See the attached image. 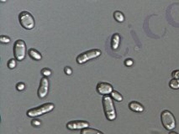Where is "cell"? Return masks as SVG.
Here are the masks:
<instances>
[{
    "mask_svg": "<svg viewBox=\"0 0 179 134\" xmlns=\"http://www.w3.org/2000/svg\"><path fill=\"white\" fill-rule=\"evenodd\" d=\"M100 56H101V51L98 49H94V50H88V51L80 54L79 56L77 57L76 60H77V63L78 65H83L88 60L98 58Z\"/></svg>",
    "mask_w": 179,
    "mask_h": 134,
    "instance_id": "277c9868",
    "label": "cell"
},
{
    "mask_svg": "<svg viewBox=\"0 0 179 134\" xmlns=\"http://www.w3.org/2000/svg\"><path fill=\"white\" fill-rule=\"evenodd\" d=\"M129 108L135 112H142L144 111V106L137 101H131L129 103Z\"/></svg>",
    "mask_w": 179,
    "mask_h": 134,
    "instance_id": "30bf717a",
    "label": "cell"
},
{
    "mask_svg": "<svg viewBox=\"0 0 179 134\" xmlns=\"http://www.w3.org/2000/svg\"><path fill=\"white\" fill-rule=\"evenodd\" d=\"M110 95L111 97L113 98V99H114L115 100H117V101H122L123 100L122 95H121L120 93H119L118 92H116V91H113V92L111 93Z\"/></svg>",
    "mask_w": 179,
    "mask_h": 134,
    "instance_id": "9a60e30c",
    "label": "cell"
},
{
    "mask_svg": "<svg viewBox=\"0 0 179 134\" xmlns=\"http://www.w3.org/2000/svg\"><path fill=\"white\" fill-rule=\"evenodd\" d=\"M133 64L134 61L131 60V59H127V60L125 61V65H127V66H131Z\"/></svg>",
    "mask_w": 179,
    "mask_h": 134,
    "instance_id": "cb8c5ba5",
    "label": "cell"
},
{
    "mask_svg": "<svg viewBox=\"0 0 179 134\" xmlns=\"http://www.w3.org/2000/svg\"><path fill=\"white\" fill-rule=\"evenodd\" d=\"M169 87L172 88V89L177 90L179 89V80L178 79H172L171 80V81L169 82Z\"/></svg>",
    "mask_w": 179,
    "mask_h": 134,
    "instance_id": "2e32d148",
    "label": "cell"
},
{
    "mask_svg": "<svg viewBox=\"0 0 179 134\" xmlns=\"http://www.w3.org/2000/svg\"><path fill=\"white\" fill-rule=\"evenodd\" d=\"M81 134H103V133L102 132L97 130V129L87 127V128L83 129V130L81 131Z\"/></svg>",
    "mask_w": 179,
    "mask_h": 134,
    "instance_id": "4fadbf2b",
    "label": "cell"
},
{
    "mask_svg": "<svg viewBox=\"0 0 179 134\" xmlns=\"http://www.w3.org/2000/svg\"><path fill=\"white\" fill-rule=\"evenodd\" d=\"M172 77H173L174 79H178L179 80V70H177L172 71Z\"/></svg>",
    "mask_w": 179,
    "mask_h": 134,
    "instance_id": "603a6c76",
    "label": "cell"
},
{
    "mask_svg": "<svg viewBox=\"0 0 179 134\" xmlns=\"http://www.w3.org/2000/svg\"><path fill=\"white\" fill-rule=\"evenodd\" d=\"M114 18L115 19V20H116V21H118V22H119V23L124 22V20H125V16H124L123 13H121L120 11L114 12Z\"/></svg>",
    "mask_w": 179,
    "mask_h": 134,
    "instance_id": "5bb4252c",
    "label": "cell"
},
{
    "mask_svg": "<svg viewBox=\"0 0 179 134\" xmlns=\"http://www.w3.org/2000/svg\"><path fill=\"white\" fill-rule=\"evenodd\" d=\"M64 71H65V73L67 74V75H71V74H72V70H71V67H69V66L65 67Z\"/></svg>",
    "mask_w": 179,
    "mask_h": 134,
    "instance_id": "7402d4cb",
    "label": "cell"
},
{
    "mask_svg": "<svg viewBox=\"0 0 179 134\" xmlns=\"http://www.w3.org/2000/svg\"><path fill=\"white\" fill-rule=\"evenodd\" d=\"M40 124H41L40 121L37 120V119H34L31 122V125L34 126V127H39V126H40Z\"/></svg>",
    "mask_w": 179,
    "mask_h": 134,
    "instance_id": "44dd1931",
    "label": "cell"
},
{
    "mask_svg": "<svg viewBox=\"0 0 179 134\" xmlns=\"http://www.w3.org/2000/svg\"><path fill=\"white\" fill-rule=\"evenodd\" d=\"M14 56L16 60L21 61L25 58L26 45L22 39H18L14 45Z\"/></svg>",
    "mask_w": 179,
    "mask_h": 134,
    "instance_id": "5b68a950",
    "label": "cell"
},
{
    "mask_svg": "<svg viewBox=\"0 0 179 134\" xmlns=\"http://www.w3.org/2000/svg\"><path fill=\"white\" fill-rule=\"evenodd\" d=\"M97 92L100 94V95H108V94H111L113 91H114V88L112 87V85H110L109 83H107V82H99V83L97 85Z\"/></svg>",
    "mask_w": 179,
    "mask_h": 134,
    "instance_id": "9c48e42d",
    "label": "cell"
},
{
    "mask_svg": "<svg viewBox=\"0 0 179 134\" xmlns=\"http://www.w3.org/2000/svg\"><path fill=\"white\" fill-rule=\"evenodd\" d=\"M25 83H23V82H19V83L16 85V89H17L19 92H22V91L25 90Z\"/></svg>",
    "mask_w": 179,
    "mask_h": 134,
    "instance_id": "d6986e66",
    "label": "cell"
},
{
    "mask_svg": "<svg viewBox=\"0 0 179 134\" xmlns=\"http://www.w3.org/2000/svg\"><path fill=\"white\" fill-rule=\"evenodd\" d=\"M28 54L32 60H40L42 59L41 54H40L39 51H37L36 50L33 49V48H31V49H30V50H28Z\"/></svg>",
    "mask_w": 179,
    "mask_h": 134,
    "instance_id": "7c38bea8",
    "label": "cell"
},
{
    "mask_svg": "<svg viewBox=\"0 0 179 134\" xmlns=\"http://www.w3.org/2000/svg\"><path fill=\"white\" fill-rule=\"evenodd\" d=\"M55 106L53 103L51 102H47L41 105V106H37V107H34V108L30 109L27 111V116L30 117H35L41 116V115L46 114L48 112H51L54 109Z\"/></svg>",
    "mask_w": 179,
    "mask_h": 134,
    "instance_id": "7a4b0ae2",
    "label": "cell"
},
{
    "mask_svg": "<svg viewBox=\"0 0 179 134\" xmlns=\"http://www.w3.org/2000/svg\"><path fill=\"white\" fill-rule=\"evenodd\" d=\"M67 127L69 130H83L84 128L89 127V123L86 121H71L67 124Z\"/></svg>",
    "mask_w": 179,
    "mask_h": 134,
    "instance_id": "ba28073f",
    "label": "cell"
},
{
    "mask_svg": "<svg viewBox=\"0 0 179 134\" xmlns=\"http://www.w3.org/2000/svg\"><path fill=\"white\" fill-rule=\"evenodd\" d=\"M103 107V112L105 114L106 118L108 121H114L116 118V111L114 107L113 98L110 97L109 96H103L102 99Z\"/></svg>",
    "mask_w": 179,
    "mask_h": 134,
    "instance_id": "6da1fadb",
    "label": "cell"
},
{
    "mask_svg": "<svg viewBox=\"0 0 179 134\" xmlns=\"http://www.w3.org/2000/svg\"><path fill=\"white\" fill-rule=\"evenodd\" d=\"M6 0H1V2H5Z\"/></svg>",
    "mask_w": 179,
    "mask_h": 134,
    "instance_id": "484cf974",
    "label": "cell"
},
{
    "mask_svg": "<svg viewBox=\"0 0 179 134\" xmlns=\"http://www.w3.org/2000/svg\"><path fill=\"white\" fill-rule=\"evenodd\" d=\"M41 74H42L44 76L47 77V76H50V75H51V70H50V69H48V68H44V69L41 70Z\"/></svg>",
    "mask_w": 179,
    "mask_h": 134,
    "instance_id": "e0dca14e",
    "label": "cell"
},
{
    "mask_svg": "<svg viewBox=\"0 0 179 134\" xmlns=\"http://www.w3.org/2000/svg\"><path fill=\"white\" fill-rule=\"evenodd\" d=\"M15 66H16V61H15V60H14V59L9 60V61L8 62V67H9V69H14Z\"/></svg>",
    "mask_w": 179,
    "mask_h": 134,
    "instance_id": "ac0fdd59",
    "label": "cell"
},
{
    "mask_svg": "<svg viewBox=\"0 0 179 134\" xmlns=\"http://www.w3.org/2000/svg\"><path fill=\"white\" fill-rule=\"evenodd\" d=\"M161 120H162V123L163 127H165L167 130H173L176 127V120L174 117L173 114L168 111V110H165L162 112L161 114Z\"/></svg>",
    "mask_w": 179,
    "mask_h": 134,
    "instance_id": "3957f363",
    "label": "cell"
},
{
    "mask_svg": "<svg viewBox=\"0 0 179 134\" xmlns=\"http://www.w3.org/2000/svg\"><path fill=\"white\" fill-rule=\"evenodd\" d=\"M49 91V81L47 77L44 76L42 78L40 79V87L38 89V96L40 99L45 98L48 94Z\"/></svg>",
    "mask_w": 179,
    "mask_h": 134,
    "instance_id": "52a82bcc",
    "label": "cell"
},
{
    "mask_svg": "<svg viewBox=\"0 0 179 134\" xmlns=\"http://www.w3.org/2000/svg\"><path fill=\"white\" fill-rule=\"evenodd\" d=\"M19 21L20 25L25 29H32L34 27V17L29 12L23 11L21 12L19 15Z\"/></svg>",
    "mask_w": 179,
    "mask_h": 134,
    "instance_id": "8992f818",
    "label": "cell"
},
{
    "mask_svg": "<svg viewBox=\"0 0 179 134\" xmlns=\"http://www.w3.org/2000/svg\"><path fill=\"white\" fill-rule=\"evenodd\" d=\"M169 134H177V132H171Z\"/></svg>",
    "mask_w": 179,
    "mask_h": 134,
    "instance_id": "d4e9b609",
    "label": "cell"
},
{
    "mask_svg": "<svg viewBox=\"0 0 179 134\" xmlns=\"http://www.w3.org/2000/svg\"><path fill=\"white\" fill-rule=\"evenodd\" d=\"M0 41L2 42V43H5V44H7V43H9V42H10V39H9V37L4 36V35H1V36H0Z\"/></svg>",
    "mask_w": 179,
    "mask_h": 134,
    "instance_id": "ffe728a7",
    "label": "cell"
},
{
    "mask_svg": "<svg viewBox=\"0 0 179 134\" xmlns=\"http://www.w3.org/2000/svg\"><path fill=\"white\" fill-rule=\"evenodd\" d=\"M119 42H120V37H119V34H114L112 39H111V48L112 50H115L118 49L119 45Z\"/></svg>",
    "mask_w": 179,
    "mask_h": 134,
    "instance_id": "8fae6325",
    "label": "cell"
}]
</instances>
